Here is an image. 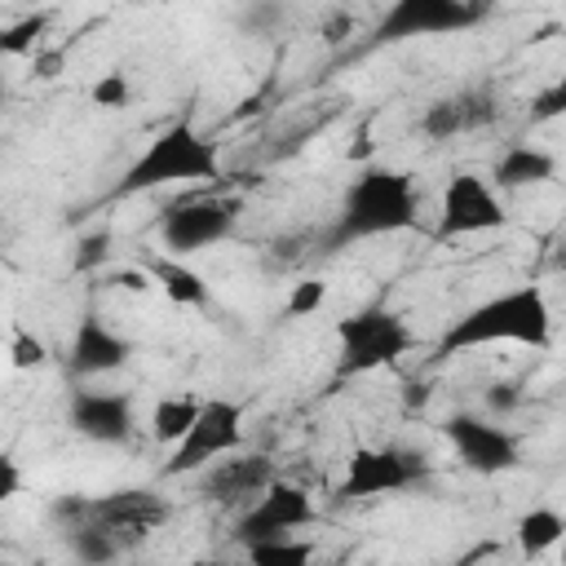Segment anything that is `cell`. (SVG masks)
Wrapping results in <instances>:
<instances>
[{"instance_id":"1","label":"cell","mask_w":566,"mask_h":566,"mask_svg":"<svg viewBox=\"0 0 566 566\" xmlns=\"http://www.w3.org/2000/svg\"><path fill=\"white\" fill-rule=\"evenodd\" d=\"M553 340V310L539 283H517L504 287L478 305H469L451 327L438 336L433 358H455L460 349H482V345H531L548 349Z\"/></svg>"},{"instance_id":"2","label":"cell","mask_w":566,"mask_h":566,"mask_svg":"<svg viewBox=\"0 0 566 566\" xmlns=\"http://www.w3.org/2000/svg\"><path fill=\"white\" fill-rule=\"evenodd\" d=\"M420 217V195L411 172L389 168V164H363L340 199L336 226L327 234V252L354 243V239H376V234H398L411 230Z\"/></svg>"},{"instance_id":"3","label":"cell","mask_w":566,"mask_h":566,"mask_svg":"<svg viewBox=\"0 0 566 566\" xmlns=\"http://www.w3.org/2000/svg\"><path fill=\"white\" fill-rule=\"evenodd\" d=\"M217 177H221L217 142H208L195 124L172 119L124 168V177L115 181V195H142V190H159L177 181H217Z\"/></svg>"},{"instance_id":"4","label":"cell","mask_w":566,"mask_h":566,"mask_svg":"<svg viewBox=\"0 0 566 566\" xmlns=\"http://www.w3.org/2000/svg\"><path fill=\"white\" fill-rule=\"evenodd\" d=\"M416 332L407 327L402 314H394L389 305L371 301L345 318H336V376H367L376 367L398 363L402 354H411Z\"/></svg>"},{"instance_id":"5","label":"cell","mask_w":566,"mask_h":566,"mask_svg":"<svg viewBox=\"0 0 566 566\" xmlns=\"http://www.w3.org/2000/svg\"><path fill=\"white\" fill-rule=\"evenodd\" d=\"M239 447H243V402H234V398H208L203 411H199V420L190 424V433L164 460V473L168 478L199 473V469L217 464L221 455H234Z\"/></svg>"},{"instance_id":"6","label":"cell","mask_w":566,"mask_h":566,"mask_svg":"<svg viewBox=\"0 0 566 566\" xmlns=\"http://www.w3.org/2000/svg\"><path fill=\"white\" fill-rule=\"evenodd\" d=\"M239 212H243L239 195H203V199L172 203L159 217V243L168 248V256H190L199 248L221 243L234 230Z\"/></svg>"},{"instance_id":"7","label":"cell","mask_w":566,"mask_h":566,"mask_svg":"<svg viewBox=\"0 0 566 566\" xmlns=\"http://www.w3.org/2000/svg\"><path fill=\"white\" fill-rule=\"evenodd\" d=\"M442 438L451 442L455 460L478 478H500V473H513L522 464V442L491 416L455 411L442 420Z\"/></svg>"},{"instance_id":"8","label":"cell","mask_w":566,"mask_h":566,"mask_svg":"<svg viewBox=\"0 0 566 566\" xmlns=\"http://www.w3.org/2000/svg\"><path fill=\"white\" fill-rule=\"evenodd\" d=\"M509 226L500 190L482 172H451L438 199V226L433 239H464V234H486Z\"/></svg>"},{"instance_id":"9","label":"cell","mask_w":566,"mask_h":566,"mask_svg":"<svg viewBox=\"0 0 566 566\" xmlns=\"http://www.w3.org/2000/svg\"><path fill=\"white\" fill-rule=\"evenodd\" d=\"M424 478V460L402 447H354L345 460V478L336 486L340 500H371V495H394L407 491L411 482Z\"/></svg>"},{"instance_id":"10","label":"cell","mask_w":566,"mask_h":566,"mask_svg":"<svg viewBox=\"0 0 566 566\" xmlns=\"http://www.w3.org/2000/svg\"><path fill=\"white\" fill-rule=\"evenodd\" d=\"M318 517L314 500L305 486L296 482H274L270 491H261L234 522V544L252 548V544H265V539H287L292 531L310 526Z\"/></svg>"},{"instance_id":"11","label":"cell","mask_w":566,"mask_h":566,"mask_svg":"<svg viewBox=\"0 0 566 566\" xmlns=\"http://www.w3.org/2000/svg\"><path fill=\"white\" fill-rule=\"evenodd\" d=\"M168 513H172V504L159 491H150V486H124V491H111V495H93L84 522L106 526L124 548H133L150 531H159L168 522Z\"/></svg>"},{"instance_id":"12","label":"cell","mask_w":566,"mask_h":566,"mask_svg":"<svg viewBox=\"0 0 566 566\" xmlns=\"http://www.w3.org/2000/svg\"><path fill=\"white\" fill-rule=\"evenodd\" d=\"M491 9L473 4V0H398L376 35L380 40H407V35H447V31H464L473 22H482Z\"/></svg>"},{"instance_id":"13","label":"cell","mask_w":566,"mask_h":566,"mask_svg":"<svg viewBox=\"0 0 566 566\" xmlns=\"http://www.w3.org/2000/svg\"><path fill=\"white\" fill-rule=\"evenodd\" d=\"M66 420H71V429H75L80 438L106 442V447L128 442L133 429H137L133 398H128V394H115V389H71Z\"/></svg>"},{"instance_id":"14","label":"cell","mask_w":566,"mask_h":566,"mask_svg":"<svg viewBox=\"0 0 566 566\" xmlns=\"http://www.w3.org/2000/svg\"><path fill=\"white\" fill-rule=\"evenodd\" d=\"M128 358H133V340L119 336L97 310H84L66 349V367L75 376H106V371H119Z\"/></svg>"},{"instance_id":"15","label":"cell","mask_w":566,"mask_h":566,"mask_svg":"<svg viewBox=\"0 0 566 566\" xmlns=\"http://www.w3.org/2000/svg\"><path fill=\"white\" fill-rule=\"evenodd\" d=\"M274 482H279L274 460L261 455V451H243V455H234V460L208 464L203 478H199V491H203L208 500H217V504H239V500H248V495L270 491Z\"/></svg>"},{"instance_id":"16","label":"cell","mask_w":566,"mask_h":566,"mask_svg":"<svg viewBox=\"0 0 566 566\" xmlns=\"http://www.w3.org/2000/svg\"><path fill=\"white\" fill-rule=\"evenodd\" d=\"M557 177V159L544 150V146H509L500 159H495V172H491V186L495 190H526V186H544Z\"/></svg>"},{"instance_id":"17","label":"cell","mask_w":566,"mask_h":566,"mask_svg":"<svg viewBox=\"0 0 566 566\" xmlns=\"http://www.w3.org/2000/svg\"><path fill=\"white\" fill-rule=\"evenodd\" d=\"M159 287H164V296L172 301V305H181V310H203L208 305V283H203V274L195 270V265H186L181 256H150L146 265H142Z\"/></svg>"},{"instance_id":"18","label":"cell","mask_w":566,"mask_h":566,"mask_svg":"<svg viewBox=\"0 0 566 566\" xmlns=\"http://www.w3.org/2000/svg\"><path fill=\"white\" fill-rule=\"evenodd\" d=\"M513 539H517V553H522L526 562H535V557H544L548 548H557V544L566 539V517H562L557 509H548V504H535V509H526V513L517 517Z\"/></svg>"},{"instance_id":"19","label":"cell","mask_w":566,"mask_h":566,"mask_svg":"<svg viewBox=\"0 0 566 566\" xmlns=\"http://www.w3.org/2000/svg\"><path fill=\"white\" fill-rule=\"evenodd\" d=\"M199 411H203V402L190 398V394H168V398H159L155 411H150V438H155L159 447H177V442L190 433V424L199 420Z\"/></svg>"},{"instance_id":"20","label":"cell","mask_w":566,"mask_h":566,"mask_svg":"<svg viewBox=\"0 0 566 566\" xmlns=\"http://www.w3.org/2000/svg\"><path fill=\"white\" fill-rule=\"evenodd\" d=\"M66 548L80 566H115L128 548L97 522H80V526H66Z\"/></svg>"},{"instance_id":"21","label":"cell","mask_w":566,"mask_h":566,"mask_svg":"<svg viewBox=\"0 0 566 566\" xmlns=\"http://www.w3.org/2000/svg\"><path fill=\"white\" fill-rule=\"evenodd\" d=\"M248 566H314V544L310 539H265L248 548Z\"/></svg>"},{"instance_id":"22","label":"cell","mask_w":566,"mask_h":566,"mask_svg":"<svg viewBox=\"0 0 566 566\" xmlns=\"http://www.w3.org/2000/svg\"><path fill=\"white\" fill-rule=\"evenodd\" d=\"M420 133H424L429 142H451V137H460V133H464L460 102H455V97H438V102H429L424 115H420Z\"/></svg>"},{"instance_id":"23","label":"cell","mask_w":566,"mask_h":566,"mask_svg":"<svg viewBox=\"0 0 566 566\" xmlns=\"http://www.w3.org/2000/svg\"><path fill=\"white\" fill-rule=\"evenodd\" d=\"M327 301V283L323 279H296L287 287V301H283V318H310L318 314Z\"/></svg>"},{"instance_id":"24","label":"cell","mask_w":566,"mask_h":566,"mask_svg":"<svg viewBox=\"0 0 566 566\" xmlns=\"http://www.w3.org/2000/svg\"><path fill=\"white\" fill-rule=\"evenodd\" d=\"M455 102H460V115H464V133H478V128H486L500 115L491 88H460Z\"/></svg>"},{"instance_id":"25","label":"cell","mask_w":566,"mask_h":566,"mask_svg":"<svg viewBox=\"0 0 566 566\" xmlns=\"http://www.w3.org/2000/svg\"><path fill=\"white\" fill-rule=\"evenodd\" d=\"M88 102L102 106V111H124V106L133 102V84H128V75H124V71H106V75H97L93 88H88Z\"/></svg>"},{"instance_id":"26","label":"cell","mask_w":566,"mask_h":566,"mask_svg":"<svg viewBox=\"0 0 566 566\" xmlns=\"http://www.w3.org/2000/svg\"><path fill=\"white\" fill-rule=\"evenodd\" d=\"M9 363H13L18 371L44 367V363H49V345H44L35 332H27V327H13V340H9Z\"/></svg>"},{"instance_id":"27","label":"cell","mask_w":566,"mask_h":566,"mask_svg":"<svg viewBox=\"0 0 566 566\" xmlns=\"http://www.w3.org/2000/svg\"><path fill=\"white\" fill-rule=\"evenodd\" d=\"M482 407L491 411V420L517 411V407H522V385H517V380H491V385L482 389Z\"/></svg>"},{"instance_id":"28","label":"cell","mask_w":566,"mask_h":566,"mask_svg":"<svg viewBox=\"0 0 566 566\" xmlns=\"http://www.w3.org/2000/svg\"><path fill=\"white\" fill-rule=\"evenodd\" d=\"M40 31H44V18H22L18 27H4V35H0V53H9V57L31 53L35 40H40Z\"/></svg>"},{"instance_id":"29","label":"cell","mask_w":566,"mask_h":566,"mask_svg":"<svg viewBox=\"0 0 566 566\" xmlns=\"http://www.w3.org/2000/svg\"><path fill=\"white\" fill-rule=\"evenodd\" d=\"M566 115V75L562 80H553L548 88H539L535 97H531V119H562Z\"/></svg>"},{"instance_id":"30","label":"cell","mask_w":566,"mask_h":566,"mask_svg":"<svg viewBox=\"0 0 566 566\" xmlns=\"http://www.w3.org/2000/svg\"><path fill=\"white\" fill-rule=\"evenodd\" d=\"M111 252V230H93L80 239V252H75V270H93L97 261H106Z\"/></svg>"},{"instance_id":"31","label":"cell","mask_w":566,"mask_h":566,"mask_svg":"<svg viewBox=\"0 0 566 566\" xmlns=\"http://www.w3.org/2000/svg\"><path fill=\"white\" fill-rule=\"evenodd\" d=\"M318 35H323L327 44H340L345 35H354V18H349L345 9H332V13L318 22Z\"/></svg>"},{"instance_id":"32","label":"cell","mask_w":566,"mask_h":566,"mask_svg":"<svg viewBox=\"0 0 566 566\" xmlns=\"http://www.w3.org/2000/svg\"><path fill=\"white\" fill-rule=\"evenodd\" d=\"M22 491V473H18V460L13 455H0V500H13Z\"/></svg>"},{"instance_id":"33","label":"cell","mask_w":566,"mask_h":566,"mask_svg":"<svg viewBox=\"0 0 566 566\" xmlns=\"http://www.w3.org/2000/svg\"><path fill=\"white\" fill-rule=\"evenodd\" d=\"M106 283L111 287H128V292H146L150 287V274L146 270H115V274H106Z\"/></svg>"},{"instance_id":"34","label":"cell","mask_w":566,"mask_h":566,"mask_svg":"<svg viewBox=\"0 0 566 566\" xmlns=\"http://www.w3.org/2000/svg\"><path fill=\"white\" fill-rule=\"evenodd\" d=\"M553 265H557V270H562V274H566V243H562V248H557V252H553Z\"/></svg>"},{"instance_id":"35","label":"cell","mask_w":566,"mask_h":566,"mask_svg":"<svg viewBox=\"0 0 566 566\" xmlns=\"http://www.w3.org/2000/svg\"><path fill=\"white\" fill-rule=\"evenodd\" d=\"M186 566H221V562H212V557H195V562H186Z\"/></svg>"},{"instance_id":"36","label":"cell","mask_w":566,"mask_h":566,"mask_svg":"<svg viewBox=\"0 0 566 566\" xmlns=\"http://www.w3.org/2000/svg\"><path fill=\"white\" fill-rule=\"evenodd\" d=\"M557 557H562V566H566V539H562V544H557Z\"/></svg>"}]
</instances>
